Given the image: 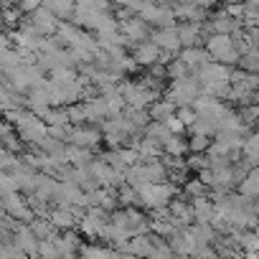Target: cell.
Listing matches in <instances>:
<instances>
[{
  "instance_id": "e0dca14e",
  "label": "cell",
  "mask_w": 259,
  "mask_h": 259,
  "mask_svg": "<svg viewBox=\"0 0 259 259\" xmlns=\"http://www.w3.org/2000/svg\"><path fill=\"white\" fill-rule=\"evenodd\" d=\"M208 145H211V135H201V133H196V135L191 138V143H188V150H193V153H203Z\"/></svg>"
},
{
  "instance_id": "2e32d148",
  "label": "cell",
  "mask_w": 259,
  "mask_h": 259,
  "mask_svg": "<svg viewBox=\"0 0 259 259\" xmlns=\"http://www.w3.org/2000/svg\"><path fill=\"white\" fill-rule=\"evenodd\" d=\"M168 66H165V76L168 79H173V81H178V79H186V76H191V69H188V64H183L181 59H168L165 61Z\"/></svg>"
},
{
  "instance_id": "ba28073f",
  "label": "cell",
  "mask_w": 259,
  "mask_h": 259,
  "mask_svg": "<svg viewBox=\"0 0 259 259\" xmlns=\"http://www.w3.org/2000/svg\"><path fill=\"white\" fill-rule=\"evenodd\" d=\"M0 206L6 208L8 216H16V219H31V208L26 206V201L21 196H16V191H8L0 196Z\"/></svg>"
},
{
  "instance_id": "3957f363",
  "label": "cell",
  "mask_w": 259,
  "mask_h": 259,
  "mask_svg": "<svg viewBox=\"0 0 259 259\" xmlns=\"http://www.w3.org/2000/svg\"><path fill=\"white\" fill-rule=\"evenodd\" d=\"M133 59H135V64H138V66H153L155 61H168V54H165V51H160L153 41H143V44H138V46H135Z\"/></svg>"
},
{
  "instance_id": "8992f818",
  "label": "cell",
  "mask_w": 259,
  "mask_h": 259,
  "mask_svg": "<svg viewBox=\"0 0 259 259\" xmlns=\"http://www.w3.org/2000/svg\"><path fill=\"white\" fill-rule=\"evenodd\" d=\"M119 31L124 33V41H127V44H138V41H145V36H148V23H145L143 18L127 16V18H122Z\"/></svg>"
},
{
  "instance_id": "52a82bcc",
  "label": "cell",
  "mask_w": 259,
  "mask_h": 259,
  "mask_svg": "<svg viewBox=\"0 0 259 259\" xmlns=\"http://www.w3.org/2000/svg\"><path fill=\"white\" fill-rule=\"evenodd\" d=\"M140 18L145 23H158V26H173V11L163 8V6H155V3H148L145 0V6L138 11Z\"/></svg>"
},
{
  "instance_id": "d6986e66",
  "label": "cell",
  "mask_w": 259,
  "mask_h": 259,
  "mask_svg": "<svg viewBox=\"0 0 259 259\" xmlns=\"http://www.w3.org/2000/svg\"><path fill=\"white\" fill-rule=\"evenodd\" d=\"M203 191H206V183H203L201 178H193L191 183H186V193H188V196H201Z\"/></svg>"
},
{
  "instance_id": "4fadbf2b",
  "label": "cell",
  "mask_w": 259,
  "mask_h": 259,
  "mask_svg": "<svg viewBox=\"0 0 259 259\" xmlns=\"http://www.w3.org/2000/svg\"><path fill=\"white\" fill-rule=\"evenodd\" d=\"M201 33H203L201 23H198V21H188L186 26H181V28H178L181 46H196V44L201 41Z\"/></svg>"
},
{
  "instance_id": "ac0fdd59",
  "label": "cell",
  "mask_w": 259,
  "mask_h": 259,
  "mask_svg": "<svg viewBox=\"0 0 259 259\" xmlns=\"http://www.w3.org/2000/svg\"><path fill=\"white\" fill-rule=\"evenodd\" d=\"M84 256H112L114 249H102V246H81Z\"/></svg>"
},
{
  "instance_id": "ffe728a7",
  "label": "cell",
  "mask_w": 259,
  "mask_h": 259,
  "mask_svg": "<svg viewBox=\"0 0 259 259\" xmlns=\"http://www.w3.org/2000/svg\"><path fill=\"white\" fill-rule=\"evenodd\" d=\"M16 3V0H0V6H3V8H8V6H13Z\"/></svg>"
},
{
  "instance_id": "7a4b0ae2",
  "label": "cell",
  "mask_w": 259,
  "mask_h": 259,
  "mask_svg": "<svg viewBox=\"0 0 259 259\" xmlns=\"http://www.w3.org/2000/svg\"><path fill=\"white\" fill-rule=\"evenodd\" d=\"M198 94H201L198 81H196V79H191V76H186V79L173 81V89H170L168 99H170L176 107H186V104H193V99H196Z\"/></svg>"
},
{
  "instance_id": "9c48e42d",
  "label": "cell",
  "mask_w": 259,
  "mask_h": 259,
  "mask_svg": "<svg viewBox=\"0 0 259 259\" xmlns=\"http://www.w3.org/2000/svg\"><path fill=\"white\" fill-rule=\"evenodd\" d=\"M66 143L92 148V145L99 143V130H94V127H76V130H69V133H66Z\"/></svg>"
},
{
  "instance_id": "30bf717a",
  "label": "cell",
  "mask_w": 259,
  "mask_h": 259,
  "mask_svg": "<svg viewBox=\"0 0 259 259\" xmlns=\"http://www.w3.org/2000/svg\"><path fill=\"white\" fill-rule=\"evenodd\" d=\"M160 148H163V153H165L168 158H181V155L188 153V143L181 138V133H170V135L160 143Z\"/></svg>"
},
{
  "instance_id": "5b68a950",
  "label": "cell",
  "mask_w": 259,
  "mask_h": 259,
  "mask_svg": "<svg viewBox=\"0 0 259 259\" xmlns=\"http://www.w3.org/2000/svg\"><path fill=\"white\" fill-rule=\"evenodd\" d=\"M160 51H165V54H173V51H178L181 49V38H178V28H173V26H160L155 33H153V38H150Z\"/></svg>"
},
{
  "instance_id": "6da1fadb",
  "label": "cell",
  "mask_w": 259,
  "mask_h": 259,
  "mask_svg": "<svg viewBox=\"0 0 259 259\" xmlns=\"http://www.w3.org/2000/svg\"><path fill=\"white\" fill-rule=\"evenodd\" d=\"M206 51L211 59L221 61V64H236L239 61V49H236V41L229 36V33H211L208 41H206Z\"/></svg>"
},
{
  "instance_id": "8fae6325",
  "label": "cell",
  "mask_w": 259,
  "mask_h": 259,
  "mask_svg": "<svg viewBox=\"0 0 259 259\" xmlns=\"http://www.w3.org/2000/svg\"><path fill=\"white\" fill-rule=\"evenodd\" d=\"M256 193H259V178H256V165H254V168H249V170L239 178V196L254 201Z\"/></svg>"
},
{
  "instance_id": "277c9868",
  "label": "cell",
  "mask_w": 259,
  "mask_h": 259,
  "mask_svg": "<svg viewBox=\"0 0 259 259\" xmlns=\"http://www.w3.org/2000/svg\"><path fill=\"white\" fill-rule=\"evenodd\" d=\"M31 16H33V18H31V26H33V28H36L41 36H51V33L56 31V26H59L56 16H54V13H51V11H49L44 3H41L36 11H31Z\"/></svg>"
},
{
  "instance_id": "7c38bea8",
  "label": "cell",
  "mask_w": 259,
  "mask_h": 259,
  "mask_svg": "<svg viewBox=\"0 0 259 259\" xmlns=\"http://www.w3.org/2000/svg\"><path fill=\"white\" fill-rule=\"evenodd\" d=\"M178 59H181L183 64H188V69L193 71L196 66L206 64V61H208L211 56H208V51H206V49H201V46L196 44V46H186V49H183V54H181Z\"/></svg>"
},
{
  "instance_id": "9a60e30c",
  "label": "cell",
  "mask_w": 259,
  "mask_h": 259,
  "mask_svg": "<svg viewBox=\"0 0 259 259\" xmlns=\"http://www.w3.org/2000/svg\"><path fill=\"white\" fill-rule=\"evenodd\" d=\"M170 114H176V104L170 102V99H153L150 102V117L153 119H165V117H170Z\"/></svg>"
},
{
  "instance_id": "5bb4252c",
  "label": "cell",
  "mask_w": 259,
  "mask_h": 259,
  "mask_svg": "<svg viewBox=\"0 0 259 259\" xmlns=\"http://www.w3.org/2000/svg\"><path fill=\"white\" fill-rule=\"evenodd\" d=\"M234 28H236V21H234L226 11L216 13V16L211 18V23H208V31H211V33H231Z\"/></svg>"
}]
</instances>
